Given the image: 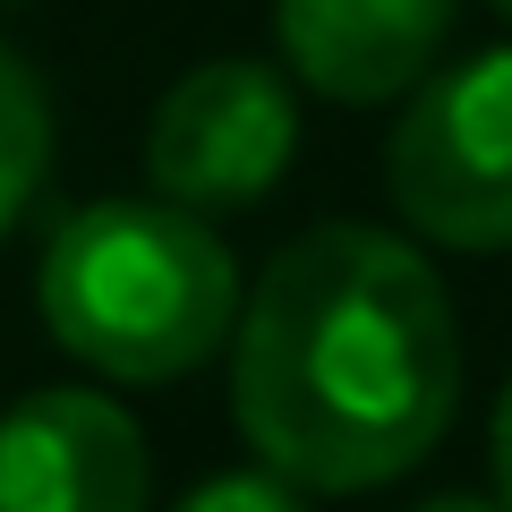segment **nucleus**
Returning <instances> with one entry per match:
<instances>
[{"label":"nucleus","instance_id":"nucleus-1","mask_svg":"<svg viewBox=\"0 0 512 512\" xmlns=\"http://www.w3.org/2000/svg\"><path fill=\"white\" fill-rule=\"evenodd\" d=\"M461 402V333L436 265L367 222H316L231 325V410L265 470L359 495L436 453Z\"/></svg>","mask_w":512,"mask_h":512},{"label":"nucleus","instance_id":"nucleus-2","mask_svg":"<svg viewBox=\"0 0 512 512\" xmlns=\"http://www.w3.org/2000/svg\"><path fill=\"white\" fill-rule=\"evenodd\" d=\"M35 299L52 342L111 384L188 376L239 325L231 248L205 231V214L163 197H103L69 214L43 248Z\"/></svg>","mask_w":512,"mask_h":512},{"label":"nucleus","instance_id":"nucleus-3","mask_svg":"<svg viewBox=\"0 0 512 512\" xmlns=\"http://www.w3.org/2000/svg\"><path fill=\"white\" fill-rule=\"evenodd\" d=\"M393 205L436 248H512V43L427 77L384 146Z\"/></svg>","mask_w":512,"mask_h":512},{"label":"nucleus","instance_id":"nucleus-4","mask_svg":"<svg viewBox=\"0 0 512 512\" xmlns=\"http://www.w3.org/2000/svg\"><path fill=\"white\" fill-rule=\"evenodd\" d=\"M299 154V94L265 60H205L154 103L146 180L163 205L231 214L256 205Z\"/></svg>","mask_w":512,"mask_h":512},{"label":"nucleus","instance_id":"nucleus-5","mask_svg":"<svg viewBox=\"0 0 512 512\" xmlns=\"http://www.w3.org/2000/svg\"><path fill=\"white\" fill-rule=\"evenodd\" d=\"M146 436L111 393L43 384L0 410V512H146Z\"/></svg>","mask_w":512,"mask_h":512},{"label":"nucleus","instance_id":"nucleus-6","mask_svg":"<svg viewBox=\"0 0 512 512\" xmlns=\"http://www.w3.org/2000/svg\"><path fill=\"white\" fill-rule=\"evenodd\" d=\"M453 0H274V43L299 86L333 103H393L436 69Z\"/></svg>","mask_w":512,"mask_h":512},{"label":"nucleus","instance_id":"nucleus-7","mask_svg":"<svg viewBox=\"0 0 512 512\" xmlns=\"http://www.w3.org/2000/svg\"><path fill=\"white\" fill-rule=\"evenodd\" d=\"M43 171H52V103H43V77L0 43V239L35 205Z\"/></svg>","mask_w":512,"mask_h":512},{"label":"nucleus","instance_id":"nucleus-8","mask_svg":"<svg viewBox=\"0 0 512 512\" xmlns=\"http://www.w3.org/2000/svg\"><path fill=\"white\" fill-rule=\"evenodd\" d=\"M180 512H308V487H291L282 470H222L188 487Z\"/></svg>","mask_w":512,"mask_h":512},{"label":"nucleus","instance_id":"nucleus-9","mask_svg":"<svg viewBox=\"0 0 512 512\" xmlns=\"http://www.w3.org/2000/svg\"><path fill=\"white\" fill-rule=\"evenodd\" d=\"M495 504L512 512V384H504V402H495Z\"/></svg>","mask_w":512,"mask_h":512},{"label":"nucleus","instance_id":"nucleus-10","mask_svg":"<svg viewBox=\"0 0 512 512\" xmlns=\"http://www.w3.org/2000/svg\"><path fill=\"white\" fill-rule=\"evenodd\" d=\"M419 512H504V504H495V495H427Z\"/></svg>","mask_w":512,"mask_h":512},{"label":"nucleus","instance_id":"nucleus-11","mask_svg":"<svg viewBox=\"0 0 512 512\" xmlns=\"http://www.w3.org/2000/svg\"><path fill=\"white\" fill-rule=\"evenodd\" d=\"M495 18H512V0H495Z\"/></svg>","mask_w":512,"mask_h":512}]
</instances>
